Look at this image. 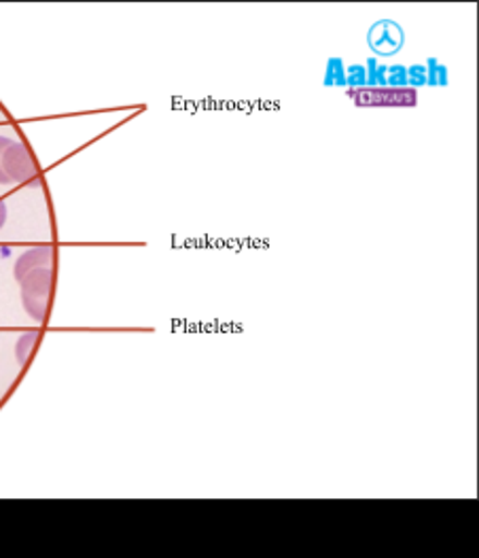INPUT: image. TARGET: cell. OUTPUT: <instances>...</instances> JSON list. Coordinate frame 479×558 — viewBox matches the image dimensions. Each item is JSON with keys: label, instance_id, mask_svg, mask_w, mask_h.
<instances>
[{"label": "cell", "instance_id": "5", "mask_svg": "<svg viewBox=\"0 0 479 558\" xmlns=\"http://www.w3.org/2000/svg\"><path fill=\"white\" fill-rule=\"evenodd\" d=\"M53 259H56L53 246H49V244L35 246V248H30V251H26L24 255L17 257L15 268H13V277L20 282L28 272H33L37 268H53Z\"/></svg>", "mask_w": 479, "mask_h": 558}, {"label": "cell", "instance_id": "4", "mask_svg": "<svg viewBox=\"0 0 479 558\" xmlns=\"http://www.w3.org/2000/svg\"><path fill=\"white\" fill-rule=\"evenodd\" d=\"M369 47L380 53V56H393L397 53L401 47H403V31H401L397 22H391V20H382L378 24L371 26L369 35Z\"/></svg>", "mask_w": 479, "mask_h": 558}, {"label": "cell", "instance_id": "9", "mask_svg": "<svg viewBox=\"0 0 479 558\" xmlns=\"http://www.w3.org/2000/svg\"><path fill=\"white\" fill-rule=\"evenodd\" d=\"M4 221H7V204L0 199V228L4 226Z\"/></svg>", "mask_w": 479, "mask_h": 558}, {"label": "cell", "instance_id": "8", "mask_svg": "<svg viewBox=\"0 0 479 558\" xmlns=\"http://www.w3.org/2000/svg\"><path fill=\"white\" fill-rule=\"evenodd\" d=\"M9 145H11V138L0 136V183H2V185H7V183H9V179H7L4 170H2V154H4V149H7Z\"/></svg>", "mask_w": 479, "mask_h": 558}, {"label": "cell", "instance_id": "6", "mask_svg": "<svg viewBox=\"0 0 479 558\" xmlns=\"http://www.w3.org/2000/svg\"><path fill=\"white\" fill-rule=\"evenodd\" d=\"M37 342H39V331H28V333H24V336L17 340V344H15V357H17V361H20L22 365L28 363L33 351H35V347H37Z\"/></svg>", "mask_w": 479, "mask_h": 558}, {"label": "cell", "instance_id": "7", "mask_svg": "<svg viewBox=\"0 0 479 558\" xmlns=\"http://www.w3.org/2000/svg\"><path fill=\"white\" fill-rule=\"evenodd\" d=\"M407 81L425 83V81H429V73H427V69H425V66H412V69L407 71Z\"/></svg>", "mask_w": 479, "mask_h": 558}, {"label": "cell", "instance_id": "3", "mask_svg": "<svg viewBox=\"0 0 479 558\" xmlns=\"http://www.w3.org/2000/svg\"><path fill=\"white\" fill-rule=\"evenodd\" d=\"M2 170L9 179V183H28L37 179L39 170L33 160L28 147L20 141H11V145L2 154Z\"/></svg>", "mask_w": 479, "mask_h": 558}, {"label": "cell", "instance_id": "1", "mask_svg": "<svg viewBox=\"0 0 479 558\" xmlns=\"http://www.w3.org/2000/svg\"><path fill=\"white\" fill-rule=\"evenodd\" d=\"M353 102L365 109H391V107H416L418 94L414 87H389V85H363L348 92Z\"/></svg>", "mask_w": 479, "mask_h": 558}, {"label": "cell", "instance_id": "2", "mask_svg": "<svg viewBox=\"0 0 479 558\" xmlns=\"http://www.w3.org/2000/svg\"><path fill=\"white\" fill-rule=\"evenodd\" d=\"M53 279H56L53 268H37V270L28 272L24 279L20 280L24 311L37 323L47 320Z\"/></svg>", "mask_w": 479, "mask_h": 558}]
</instances>
